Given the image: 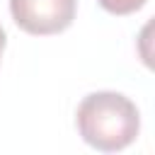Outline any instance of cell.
Instances as JSON below:
<instances>
[{
	"instance_id": "obj_3",
	"label": "cell",
	"mask_w": 155,
	"mask_h": 155,
	"mask_svg": "<svg viewBox=\"0 0 155 155\" xmlns=\"http://www.w3.org/2000/svg\"><path fill=\"white\" fill-rule=\"evenodd\" d=\"M102 5V10H107L109 15H131L136 10H140L148 0H97Z\"/></svg>"
},
{
	"instance_id": "obj_4",
	"label": "cell",
	"mask_w": 155,
	"mask_h": 155,
	"mask_svg": "<svg viewBox=\"0 0 155 155\" xmlns=\"http://www.w3.org/2000/svg\"><path fill=\"white\" fill-rule=\"evenodd\" d=\"M5 44H7V36H5V29L0 24V58H2V51H5Z\"/></svg>"
},
{
	"instance_id": "obj_2",
	"label": "cell",
	"mask_w": 155,
	"mask_h": 155,
	"mask_svg": "<svg viewBox=\"0 0 155 155\" xmlns=\"http://www.w3.org/2000/svg\"><path fill=\"white\" fill-rule=\"evenodd\" d=\"M78 12V0H10L15 24L34 36L65 31Z\"/></svg>"
},
{
	"instance_id": "obj_1",
	"label": "cell",
	"mask_w": 155,
	"mask_h": 155,
	"mask_svg": "<svg viewBox=\"0 0 155 155\" xmlns=\"http://www.w3.org/2000/svg\"><path fill=\"white\" fill-rule=\"evenodd\" d=\"M80 138L102 153L128 148L140 133V111L136 102L114 90H99L82 97L75 111Z\"/></svg>"
}]
</instances>
